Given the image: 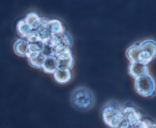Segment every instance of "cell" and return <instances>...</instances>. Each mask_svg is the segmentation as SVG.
I'll return each mask as SVG.
<instances>
[{
	"label": "cell",
	"instance_id": "6da1fadb",
	"mask_svg": "<svg viewBox=\"0 0 156 128\" xmlns=\"http://www.w3.org/2000/svg\"><path fill=\"white\" fill-rule=\"evenodd\" d=\"M156 44L153 40L136 42L126 51V56L131 62H140L149 65L155 58Z\"/></svg>",
	"mask_w": 156,
	"mask_h": 128
},
{
	"label": "cell",
	"instance_id": "7a4b0ae2",
	"mask_svg": "<svg viewBox=\"0 0 156 128\" xmlns=\"http://www.w3.org/2000/svg\"><path fill=\"white\" fill-rule=\"evenodd\" d=\"M101 114L105 123L111 128L129 127V125L123 118L121 106L115 101L107 103L102 109Z\"/></svg>",
	"mask_w": 156,
	"mask_h": 128
},
{
	"label": "cell",
	"instance_id": "3957f363",
	"mask_svg": "<svg viewBox=\"0 0 156 128\" xmlns=\"http://www.w3.org/2000/svg\"><path fill=\"white\" fill-rule=\"evenodd\" d=\"M94 96L91 90L85 87H79L73 90L71 101L75 108L79 111L91 109L94 105Z\"/></svg>",
	"mask_w": 156,
	"mask_h": 128
},
{
	"label": "cell",
	"instance_id": "277c9868",
	"mask_svg": "<svg viewBox=\"0 0 156 128\" xmlns=\"http://www.w3.org/2000/svg\"><path fill=\"white\" fill-rule=\"evenodd\" d=\"M44 44L51 47L55 56L66 50H71L73 45V39L68 32H62L60 34L52 35Z\"/></svg>",
	"mask_w": 156,
	"mask_h": 128
},
{
	"label": "cell",
	"instance_id": "5b68a950",
	"mask_svg": "<svg viewBox=\"0 0 156 128\" xmlns=\"http://www.w3.org/2000/svg\"><path fill=\"white\" fill-rule=\"evenodd\" d=\"M135 89L140 95L152 98L155 94V82L149 73L135 79Z\"/></svg>",
	"mask_w": 156,
	"mask_h": 128
},
{
	"label": "cell",
	"instance_id": "8992f818",
	"mask_svg": "<svg viewBox=\"0 0 156 128\" xmlns=\"http://www.w3.org/2000/svg\"><path fill=\"white\" fill-rule=\"evenodd\" d=\"M122 113L124 120L129 126L136 123L142 119L143 114L133 103L128 102L122 108Z\"/></svg>",
	"mask_w": 156,
	"mask_h": 128
},
{
	"label": "cell",
	"instance_id": "52a82bcc",
	"mask_svg": "<svg viewBox=\"0 0 156 128\" xmlns=\"http://www.w3.org/2000/svg\"><path fill=\"white\" fill-rule=\"evenodd\" d=\"M57 68L59 69L71 70L74 64V57L71 50L61 53L56 56Z\"/></svg>",
	"mask_w": 156,
	"mask_h": 128
},
{
	"label": "cell",
	"instance_id": "ba28073f",
	"mask_svg": "<svg viewBox=\"0 0 156 128\" xmlns=\"http://www.w3.org/2000/svg\"><path fill=\"white\" fill-rule=\"evenodd\" d=\"M128 72L129 76L136 79L149 73V66L140 62H131L128 67Z\"/></svg>",
	"mask_w": 156,
	"mask_h": 128
},
{
	"label": "cell",
	"instance_id": "9c48e42d",
	"mask_svg": "<svg viewBox=\"0 0 156 128\" xmlns=\"http://www.w3.org/2000/svg\"><path fill=\"white\" fill-rule=\"evenodd\" d=\"M29 65L36 69H41L45 56L41 52H28L26 56Z\"/></svg>",
	"mask_w": 156,
	"mask_h": 128
},
{
	"label": "cell",
	"instance_id": "30bf717a",
	"mask_svg": "<svg viewBox=\"0 0 156 128\" xmlns=\"http://www.w3.org/2000/svg\"><path fill=\"white\" fill-rule=\"evenodd\" d=\"M16 30L18 34L20 36V38H24V39H26V37L34 31L31 26L24 20V18L20 19L17 22Z\"/></svg>",
	"mask_w": 156,
	"mask_h": 128
},
{
	"label": "cell",
	"instance_id": "8fae6325",
	"mask_svg": "<svg viewBox=\"0 0 156 128\" xmlns=\"http://www.w3.org/2000/svg\"><path fill=\"white\" fill-rule=\"evenodd\" d=\"M14 51L17 55L23 57H26L29 52L28 42L24 38H18L15 42L13 46Z\"/></svg>",
	"mask_w": 156,
	"mask_h": 128
},
{
	"label": "cell",
	"instance_id": "7c38bea8",
	"mask_svg": "<svg viewBox=\"0 0 156 128\" xmlns=\"http://www.w3.org/2000/svg\"><path fill=\"white\" fill-rule=\"evenodd\" d=\"M53 79L59 84H66L72 79L71 70L57 69L53 74Z\"/></svg>",
	"mask_w": 156,
	"mask_h": 128
},
{
	"label": "cell",
	"instance_id": "4fadbf2b",
	"mask_svg": "<svg viewBox=\"0 0 156 128\" xmlns=\"http://www.w3.org/2000/svg\"><path fill=\"white\" fill-rule=\"evenodd\" d=\"M41 69H42L44 73H48V74H53L54 72L58 69L56 56H46Z\"/></svg>",
	"mask_w": 156,
	"mask_h": 128
},
{
	"label": "cell",
	"instance_id": "5bb4252c",
	"mask_svg": "<svg viewBox=\"0 0 156 128\" xmlns=\"http://www.w3.org/2000/svg\"><path fill=\"white\" fill-rule=\"evenodd\" d=\"M47 27L52 35L57 34H60L65 31V28H64L62 23L57 19H48Z\"/></svg>",
	"mask_w": 156,
	"mask_h": 128
},
{
	"label": "cell",
	"instance_id": "9a60e30c",
	"mask_svg": "<svg viewBox=\"0 0 156 128\" xmlns=\"http://www.w3.org/2000/svg\"><path fill=\"white\" fill-rule=\"evenodd\" d=\"M24 20L30 24V26L33 28V30L34 31L37 27L39 26V24H41V17H40L36 12H29L24 17Z\"/></svg>",
	"mask_w": 156,
	"mask_h": 128
},
{
	"label": "cell",
	"instance_id": "2e32d148",
	"mask_svg": "<svg viewBox=\"0 0 156 128\" xmlns=\"http://www.w3.org/2000/svg\"><path fill=\"white\" fill-rule=\"evenodd\" d=\"M129 128H156V124L152 119L143 116L141 120Z\"/></svg>",
	"mask_w": 156,
	"mask_h": 128
}]
</instances>
